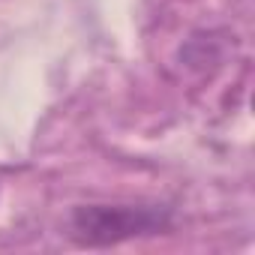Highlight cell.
Returning a JSON list of instances; mask_svg holds the SVG:
<instances>
[{"label":"cell","instance_id":"cell-1","mask_svg":"<svg viewBox=\"0 0 255 255\" xmlns=\"http://www.w3.org/2000/svg\"><path fill=\"white\" fill-rule=\"evenodd\" d=\"M165 204H78L69 216V234L81 246H117L132 237H153L171 228Z\"/></svg>","mask_w":255,"mask_h":255}]
</instances>
